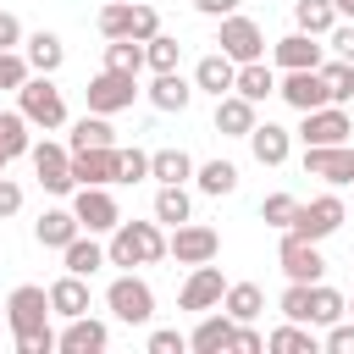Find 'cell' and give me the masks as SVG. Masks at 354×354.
Instances as JSON below:
<instances>
[{
	"label": "cell",
	"mask_w": 354,
	"mask_h": 354,
	"mask_svg": "<svg viewBox=\"0 0 354 354\" xmlns=\"http://www.w3.org/2000/svg\"><path fill=\"white\" fill-rule=\"evenodd\" d=\"M17 111L28 116V127H44V133H55L66 122V100L50 83V72H28V83L17 88Z\"/></svg>",
	"instance_id": "4"
},
{
	"label": "cell",
	"mask_w": 354,
	"mask_h": 354,
	"mask_svg": "<svg viewBox=\"0 0 354 354\" xmlns=\"http://www.w3.org/2000/svg\"><path fill=\"white\" fill-rule=\"evenodd\" d=\"M337 6V17H354V0H332Z\"/></svg>",
	"instance_id": "53"
},
{
	"label": "cell",
	"mask_w": 354,
	"mask_h": 354,
	"mask_svg": "<svg viewBox=\"0 0 354 354\" xmlns=\"http://www.w3.org/2000/svg\"><path fill=\"white\" fill-rule=\"evenodd\" d=\"M105 310H111L116 321H127V326H149V315H155V288H149L144 277L122 271V277L105 288Z\"/></svg>",
	"instance_id": "5"
},
{
	"label": "cell",
	"mask_w": 354,
	"mask_h": 354,
	"mask_svg": "<svg viewBox=\"0 0 354 354\" xmlns=\"http://www.w3.org/2000/svg\"><path fill=\"white\" fill-rule=\"evenodd\" d=\"M50 315H61V321H72V315H88V277H72V271H61L50 288Z\"/></svg>",
	"instance_id": "22"
},
{
	"label": "cell",
	"mask_w": 354,
	"mask_h": 354,
	"mask_svg": "<svg viewBox=\"0 0 354 354\" xmlns=\"http://www.w3.org/2000/svg\"><path fill=\"white\" fill-rule=\"evenodd\" d=\"M216 50H221L227 61H238V66H243V61H260V55H266V33H260V22H254V17H238V11H232V17H221Z\"/></svg>",
	"instance_id": "8"
},
{
	"label": "cell",
	"mask_w": 354,
	"mask_h": 354,
	"mask_svg": "<svg viewBox=\"0 0 354 354\" xmlns=\"http://www.w3.org/2000/svg\"><path fill=\"white\" fill-rule=\"evenodd\" d=\"M183 348H188V337L177 326H155L149 332V354H183Z\"/></svg>",
	"instance_id": "47"
},
{
	"label": "cell",
	"mask_w": 354,
	"mask_h": 354,
	"mask_svg": "<svg viewBox=\"0 0 354 354\" xmlns=\"http://www.w3.org/2000/svg\"><path fill=\"white\" fill-rule=\"evenodd\" d=\"M232 77H238V61H227L221 50H210V55H199V66H194V94L221 100V94H232Z\"/></svg>",
	"instance_id": "19"
},
{
	"label": "cell",
	"mask_w": 354,
	"mask_h": 354,
	"mask_svg": "<svg viewBox=\"0 0 354 354\" xmlns=\"http://www.w3.org/2000/svg\"><path fill=\"white\" fill-rule=\"evenodd\" d=\"M17 44H22V22L11 11H0V50H17Z\"/></svg>",
	"instance_id": "51"
},
{
	"label": "cell",
	"mask_w": 354,
	"mask_h": 354,
	"mask_svg": "<svg viewBox=\"0 0 354 354\" xmlns=\"http://www.w3.org/2000/svg\"><path fill=\"white\" fill-rule=\"evenodd\" d=\"M72 183L111 188L116 183V144H105V149H72Z\"/></svg>",
	"instance_id": "21"
},
{
	"label": "cell",
	"mask_w": 354,
	"mask_h": 354,
	"mask_svg": "<svg viewBox=\"0 0 354 354\" xmlns=\"http://www.w3.org/2000/svg\"><path fill=\"white\" fill-rule=\"evenodd\" d=\"M293 210H299V199H293V194H266V199H260V221H266V227H277V232H288Z\"/></svg>",
	"instance_id": "43"
},
{
	"label": "cell",
	"mask_w": 354,
	"mask_h": 354,
	"mask_svg": "<svg viewBox=\"0 0 354 354\" xmlns=\"http://www.w3.org/2000/svg\"><path fill=\"white\" fill-rule=\"evenodd\" d=\"M194 11H199V17H232L238 0H194Z\"/></svg>",
	"instance_id": "52"
},
{
	"label": "cell",
	"mask_w": 354,
	"mask_h": 354,
	"mask_svg": "<svg viewBox=\"0 0 354 354\" xmlns=\"http://www.w3.org/2000/svg\"><path fill=\"white\" fill-rule=\"evenodd\" d=\"M194 188L210 194V199H221V194L238 188V166L232 160H205V166H194Z\"/></svg>",
	"instance_id": "34"
},
{
	"label": "cell",
	"mask_w": 354,
	"mask_h": 354,
	"mask_svg": "<svg viewBox=\"0 0 354 354\" xmlns=\"http://www.w3.org/2000/svg\"><path fill=\"white\" fill-rule=\"evenodd\" d=\"M17 210H22V183H11V177L0 171V221L17 216Z\"/></svg>",
	"instance_id": "48"
},
{
	"label": "cell",
	"mask_w": 354,
	"mask_h": 354,
	"mask_svg": "<svg viewBox=\"0 0 354 354\" xmlns=\"http://www.w3.org/2000/svg\"><path fill=\"white\" fill-rule=\"evenodd\" d=\"M304 171L332 188L354 183V144H304Z\"/></svg>",
	"instance_id": "12"
},
{
	"label": "cell",
	"mask_w": 354,
	"mask_h": 354,
	"mask_svg": "<svg viewBox=\"0 0 354 354\" xmlns=\"http://www.w3.org/2000/svg\"><path fill=\"white\" fill-rule=\"evenodd\" d=\"M105 343H111V326L94 321V315H72L66 332H55V348L61 354H100Z\"/></svg>",
	"instance_id": "17"
},
{
	"label": "cell",
	"mask_w": 354,
	"mask_h": 354,
	"mask_svg": "<svg viewBox=\"0 0 354 354\" xmlns=\"http://www.w3.org/2000/svg\"><path fill=\"white\" fill-rule=\"evenodd\" d=\"M28 149H33L28 116H22V111H0V155H6V160H17V155H28Z\"/></svg>",
	"instance_id": "38"
},
{
	"label": "cell",
	"mask_w": 354,
	"mask_h": 354,
	"mask_svg": "<svg viewBox=\"0 0 354 354\" xmlns=\"http://www.w3.org/2000/svg\"><path fill=\"white\" fill-rule=\"evenodd\" d=\"M343 199L337 194H321V199H310V205H299L293 210V221H288V232L293 238H310V243H321V238H332L337 227H343Z\"/></svg>",
	"instance_id": "7"
},
{
	"label": "cell",
	"mask_w": 354,
	"mask_h": 354,
	"mask_svg": "<svg viewBox=\"0 0 354 354\" xmlns=\"http://www.w3.org/2000/svg\"><path fill=\"white\" fill-rule=\"evenodd\" d=\"M343 315H354V299H348V310H343Z\"/></svg>",
	"instance_id": "54"
},
{
	"label": "cell",
	"mask_w": 354,
	"mask_h": 354,
	"mask_svg": "<svg viewBox=\"0 0 354 354\" xmlns=\"http://www.w3.org/2000/svg\"><path fill=\"white\" fill-rule=\"evenodd\" d=\"M72 216L83 232H111L122 221V205L111 199V188H94V183H77L72 188Z\"/></svg>",
	"instance_id": "9"
},
{
	"label": "cell",
	"mask_w": 354,
	"mask_h": 354,
	"mask_svg": "<svg viewBox=\"0 0 354 354\" xmlns=\"http://www.w3.org/2000/svg\"><path fill=\"white\" fill-rule=\"evenodd\" d=\"M0 171H6V155H0Z\"/></svg>",
	"instance_id": "55"
},
{
	"label": "cell",
	"mask_w": 354,
	"mask_h": 354,
	"mask_svg": "<svg viewBox=\"0 0 354 354\" xmlns=\"http://www.w3.org/2000/svg\"><path fill=\"white\" fill-rule=\"evenodd\" d=\"M6 321L17 337V354H55V332H50V293L39 282L11 288L6 299Z\"/></svg>",
	"instance_id": "1"
},
{
	"label": "cell",
	"mask_w": 354,
	"mask_h": 354,
	"mask_svg": "<svg viewBox=\"0 0 354 354\" xmlns=\"http://www.w3.org/2000/svg\"><path fill=\"white\" fill-rule=\"evenodd\" d=\"M149 177L155 183H188L194 177V155L188 149H155L149 155Z\"/></svg>",
	"instance_id": "36"
},
{
	"label": "cell",
	"mask_w": 354,
	"mask_h": 354,
	"mask_svg": "<svg viewBox=\"0 0 354 354\" xmlns=\"http://www.w3.org/2000/svg\"><path fill=\"white\" fill-rule=\"evenodd\" d=\"M343 310H348V299L337 288L310 282V326H332V321H343Z\"/></svg>",
	"instance_id": "37"
},
{
	"label": "cell",
	"mask_w": 354,
	"mask_h": 354,
	"mask_svg": "<svg viewBox=\"0 0 354 354\" xmlns=\"http://www.w3.org/2000/svg\"><path fill=\"white\" fill-rule=\"evenodd\" d=\"M277 310H282V321H304L310 326V282H288L282 299H277Z\"/></svg>",
	"instance_id": "44"
},
{
	"label": "cell",
	"mask_w": 354,
	"mask_h": 354,
	"mask_svg": "<svg viewBox=\"0 0 354 354\" xmlns=\"http://www.w3.org/2000/svg\"><path fill=\"white\" fill-rule=\"evenodd\" d=\"M105 144H116V133H111V122H105L100 111H88L83 122H72V138H66V149H105Z\"/></svg>",
	"instance_id": "35"
},
{
	"label": "cell",
	"mask_w": 354,
	"mask_h": 354,
	"mask_svg": "<svg viewBox=\"0 0 354 354\" xmlns=\"http://www.w3.org/2000/svg\"><path fill=\"white\" fill-rule=\"evenodd\" d=\"M221 293H227V282H221V266H194L188 271V282H183V293H177V310H194V315H205V310H216L221 304Z\"/></svg>",
	"instance_id": "15"
},
{
	"label": "cell",
	"mask_w": 354,
	"mask_h": 354,
	"mask_svg": "<svg viewBox=\"0 0 354 354\" xmlns=\"http://www.w3.org/2000/svg\"><path fill=\"white\" fill-rule=\"evenodd\" d=\"M22 55H28V66H33V72H50V77H55V72H61V61H66V44H61L50 28H39V33H28V39H22Z\"/></svg>",
	"instance_id": "27"
},
{
	"label": "cell",
	"mask_w": 354,
	"mask_h": 354,
	"mask_svg": "<svg viewBox=\"0 0 354 354\" xmlns=\"http://www.w3.org/2000/svg\"><path fill=\"white\" fill-rule=\"evenodd\" d=\"M61 260H66V271H72V277H94V271L105 266V249L94 243V232H77V238L61 249Z\"/></svg>",
	"instance_id": "31"
},
{
	"label": "cell",
	"mask_w": 354,
	"mask_h": 354,
	"mask_svg": "<svg viewBox=\"0 0 354 354\" xmlns=\"http://www.w3.org/2000/svg\"><path fill=\"white\" fill-rule=\"evenodd\" d=\"M177 61H183V44H177L171 33L144 39V66H149V72H177Z\"/></svg>",
	"instance_id": "40"
},
{
	"label": "cell",
	"mask_w": 354,
	"mask_h": 354,
	"mask_svg": "<svg viewBox=\"0 0 354 354\" xmlns=\"http://www.w3.org/2000/svg\"><path fill=\"white\" fill-rule=\"evenodd\" d=\"M232 94H243V100H254V105H260L266 94H277V72L266 66V55L238 66V77H232Z\"/></svg>",
	"instance_id": "28"
},
{
	"label": "cell",
	"mask_w": 354,
	"mask_h": 354,
	"mask_svg": "<svg viewBox=\"0 0 354 354\" xmlns=\"http://www.w3.org/2000/svg\"><path fill=\"white\" fill-rule=\"evenodd\" d=\"M271 55H277L282 72H304V66H321V61H326V55H321V39H315V33H299V28H293L288 39H277Z\"/></svg>",
	"instance_id": "23"
},
{
	"label": "cell",
	"mask_w": 354,
	"mask_h": 354,
	"mask_svg": "<svg viewBox=\"0 0 354 354\" xmlns=\"http://www.w3.org/2000/svg\"><path fill=\"white\" fill-rule=\"evenodd\" d=\"M28 160H33V177H39V188L44 194H72L77 183H72V149L66 144H33L28 149Z\"/></svg>",
	"instance_id": "11"
},
{
	"label": "cell",
	"mask_w": 354,
	"mask_h": 354,
	"mask_svg": "<svg viewBox=\"0 0 354 354\" xmlns=\"http://www.w3.org/2000/svg\"><path fill=\"white\" fill-rule=\"evenodd\" d=\"M77 232H83V227H77L72 205H55V210H44V216L33 221V238H39L44 249H66V243H72Z\"/></svg>",
	"instance_id": "26"
},
{
	"label": "cell",
	"mask_w": 354,
	"mask_h": 354,
	"mask_svg": "<svg viewBox=\"0 0 354 354\" xmlns=\"http://www.w3.org/2000/svg\"><path fill=\"white\" fill-rule=\"evenodd\" d=\"M194 216V199H188V183H160L155 188V221L160 227H177Z\"/></svg>",
	"instance_id": "29"
},
{
	"label": "cell",
	"mask_w": 354,
	"mask_h": 354,
	"mask_svg": "<svg viewBox=\"0 0 354 354\" xmlns=\"http://www.w3.org/2000/svg\"><path fill=\"white\" fill-rule=\"evenodd\" d=\"M94 22H100L105 39H138V44L160 33V11L144 6V0H105Z\"/></svg>",
	"instance_id": "3"
},
{
	"label": "cell",
	"mask_w": 354,
	"mask_h": 354,
	"mask_svg": "<svg viewBox=\"0 0 354 354\" xmlns=\"http://www.w3.org/2000/svg\"><path fill=\"white\" fill-rule=\"evenodd\" d=\"M315 72H321V83H326V94H332V105H343V100H354V66H348V61H321Z\"/></svg>",
	"instance_id": "41"
},
{
	"label": "cell",
	"mask_w": 354,
	"mask_h": 354,
	"mask_svg": "<svg viewBox=\"0 0 354 354\" xmlns=\"http://www.w3.org/2000/svg\"><path fill=\"white\" fill-rule=\"evenodd\" d=\"M249 149H254L260 166H282L288 149H293V133L277 127V122H254V127H249Z\"/></svg>",
	"instance_id": "25"
},
{
	"label": "cell",
	"mask_w": 354,
	"mask_h": 354,
	"mask_svg": "<svg viewBox=\"0 0 354 354\" xmlns=\"http://www.w3.org/2000/svg\"><path fill=\"white\" fill-rule=\"evenodd\" d=\"M133 94H138V77H127V72H94L88 77V88H83V100H88V111H100V116H116V111H127L133 105Z\"/></svg>",
	"instance_id": "10"
},
{
	"label": "cell",
	"mask_w": 354,
	"mask_h": 354,
	"mask_svg": "<svg viewBox=\"0 0 354 354\" xmlns=\"http://www.w3.org/2000/svg\"><path fill=\"white\" fill-rule=\"evenodd\" d=\"M299 116H304L299 122L304 144H348V133H354V122H348L343 105H315V111H299Z\"/></svg>",
	"instance_id": "14"
},
{
	"label": "cell",
	"mask_w": 354,
	"mask_h": 354,
	"mask_svg": "<svg viewBox=\"0 0 354 354\" xmlns=\"http://www.w3.org/2000/svg\"><path fill=\"white\" fill-rule=\"evenodd\" d=\"M266 348H271V354H315L321 337H315V326H304V321H282V326L266 337Z\"/></svg>",
	"instance_id": "30"
},
{
	"label": "cell",
	"mask_w": 354,
	"mask_h": 354,
	"mask_svg": "<svg viewBox=\"0 0 354 354\" xmlns=\"http://www.w3.org/2000/svg\"><path fill=\"white\" fill-rule=\"evenodd\" d=\"M326 39H332V50H337V61H348V66H354V28H343V22H332V33H326Z\"/></svg>",
	"instance_id": "50"
},
{
	"label": "cell",
	"mask_w": 354,
	"mask_h": 354,
	"mask_svg": "<svg viewBox=\"0 0 354 354\" xmlns=\"http://www.w3.org/2000/svg\"><path fill=\"white\" fill-rule=\"evenodd\" d=\"M166 254H171L177 266H205V260H216V254H221V232L188 216V221H177V227H171Z\"/></svg>",
	"instance_id": "6"
},
{
	"label": "cell",
	"mask_w": 354,
	"mask_h": 354,
	"mask_svg": "<svg viewBox=\"0 0 354 354\" xmlns=\"http://www.w3.org/2000/svg\"><path fill=\"white\" fill-rule=\"evenodd\" d=\"M277 266H282V277H288V282H321V277H326V260H321V249H315L310 238H293V232H282Z\"/></svg>",
	"instance_id": "13"
},
{
	"label": "cell",
	"mask_w": 354,
	"mask_h": 354,
	"mask_svg": "<svg viewBox=\"0 0 354 354\" xmlns=\"http://www.w3.org/2000/svg\"><path fill=\"white\" fill-rule=\"evenodd\" d=\"M254 122H260L254 116V100H243V94H221L216 100V133L221 138H249Z\"/></svg>",
	"instance_id": "24"
},
{
	"label": "cell",
	"mask_w": 354,
	"mask_h": 354,
	"mask_svg": "<svg viewBox=\"0 0 354 354\" xmlns=\"http://www.w3.org/2000/svg\"><path fill=\"white\" fill-rule=\"evenodd\" d=\"M160 254H166V232H160V221H116V227H111L105 266L133 271V266H155Z\"/></svg>",
	"instance_id": "2"
},
{
	"label": "cell",
	"mask_w": 354,
	"mask_h": 354,
	"mask_svg": "<svg viewBox=\"0 0 354 354\" xmlns=\"http://www.w3.org/2000/svg\"><path fill=\"white\" fill-rule=\"evenodd\" d=\"M105 66L138 77V72H144V44H138V39H105Z\"/></svg>",
	"instance_id": "39"
},
{
	"label": "cell",
	"mask_w": 354,
	"mask_h": 354,
	"mask_svg": "<svg viewBox=\"0 0 354 354\" xmlns=\"http://www.w3.org/2000/svg\"><path fill=\"white\" fill-rule=\"evenodd\" d=\"M321 348L326 354H354V321H332L326 337H321Z\"/></svg>",
	"instance_id": "46"
},
{
	"label": "cell",
	"mask_w": 354,
	"mask_h": 354,
	"mask_svg": "<svg viewBox=\"0 0 354 354\" xmlns=\"http://www.w3.org/2000/svg\"><path fill=\"white\" fill-rule=\"evenodd\" d=\"M232 348H238V354H260V348H266V337H260L249 321H238V332H232Z\"/></svg>",
	"instance_id": "49"
},
{
	"label": "cell",
	"mask_w": 354,
	"mask_h": 354,
	"mask_svg": "<svg viewBox=\"0 0 354 354\" xmlns=\"http://www.w3.org/2000/svg\"><path fill=\"white\" fill-rule=\"evenodd\" d=\"M332 22H337V6H332V0H293V28H299V33L326 39Z\"/></svg>",
	"instance_id": "33"
},
{
	"label": "cell",
	"mask_w": 354,
	"mask_h": 354,
	"mask_svg": "<svg viewBox=\"0 0 354 354\" xmlns=\"http://www.w3.org/2000/svg\"><path fill=\"white\" fill-rule=\"evenodd\" d=\"M144 177H149V155H144L138 144H133V149L116 144V183H144Z\"/></svg>",
	"instance_id": "42"
},
{
	"label": "cell",
	"mask_w": 354,
	"mask_h": 354,
	"mask_svg": "<svg viewBox=\"0 0 354 354\" xmlns=\"http://www.w3.org/2000/svg\"><path fill=\"white\" fill-rule=\"evenodd\" d=\"M221 310H227L232 321H254V315L266 310V293H260V282H227V293H221Z\"/></svg>",
	"instance_id": "32"
},
{
	"label": "cell",
	"mask_w": 354,
	"mask_h": 354,
	"mask_svg": "<svg viewBox=\"0 0 354 354\" xmlns=\"http://www.w3.org/2000/svg\"><path fill=\"white\" fill-rule=\"evenodd\" d=\"M232 332H238V321L216 304V310H205L199 326L188 332V348H194V354H227V348H232Z\"/></svg>",
	"instance_id": "16"
},
{
	"label": "cell",
	"mask_w": 354,
	"mask_h": 354,
	"mask_svg": "<svg viewBox=\"0 0 354 354\" xmlns=\"http://www.w3.org/2000/svg\"><path fill=\"white\" fill-rule=\"evenodd\" d=\"M144 94H149V105L166 111V116H183V111L194 105V83H188L183 72H155V83H149Z\"/></svg>",
	"instance_id": "20"
},
{
	"label": "cell",
	"mask_w": 354,
	"mask_h": 354,
	"mask_svg": "<svg viewBox=\"0 0 354 354\" xmlns=\"http://www.w3.org/2000/svg\"><path fill=\"white\" fill-rule=\"evenodd\" d=\"M28 72H33V66H28V55H17V50H0V88H11V94H17V88L28 83Z\"/></svg>",
	"instance_id": "45"
},
{
	"label": "cell",
	"mask_w": 354,
	"mask_h": 354,
	"mask_svg": "<svg viewBox=\"0 0 354 354\" xmlns=\"http://www.w3.org/2000/svg\"><path fill=\"white\" fill-rule=\"evenodd\" d=\"M277 94H282L293 111H315V105H332V94H326V83H321V72H315V66H304V72H288V77L277 83Z\"/></svg>",
	"instance_id": "18"
}]
</instances>
